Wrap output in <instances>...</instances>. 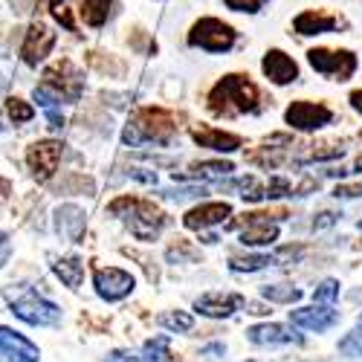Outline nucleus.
<instances>
[{"instance_id": "7ed1b4c3", "label": "nucleus", "mask_w": 362, "mask_h": 362, "mask_svg": "<svg viewBox=\"0 0 362 362\" xmlns=\"http://www.w3.org/2000/svg\"><path fill=\"white\" fill-rule=\"evenodd\" d=\"M107 212L116 218H125V223L136 240H154V238H160V232L165 226V212L160 206H154L151 200H142V197H131V194L116 197L107 206Z\"/></svg>"}, {"instance_id": "ddd939ff", "label": "nucleus", "mask_w": 362, "mask_h": 362, "mask_svg": "<svg viewBox=\"0 0 362 362\" xmlns=\"http://www.w3.org/2000/svg\"><path fill=\"white\" fill-rule=\"evenodd\" d=\"M58 163H62V142H55V139L33 142L26 151V165L38 180H49L58 171Z\"/></svg>"}, {"instance_id": "7c9ffc66", "label": "nucleus", "mask_w": 362, "mask_h": 362, "mask_svg": "<svg viewBox=\"0 0 362 362\" xmlns=\"http://www.w3.org/2000/svg\"><path fill=\"white\" fill-rule=\"evenodd\" d=\"M49 12H52V18L62 23L67 33H76L78 29V23H76V18H73V6H70V0H49Z\"/></svg>"}, {"instance_id": "79ce46f5", "label": "nucleus", "mask_w": 362, "mask_h": 362, "mask_svg": "<svg viewBox=\"0 0 362 362\" xmlns=\"http://www.w3.org/2000/svg\"><path fill=\"white\" fill-rule=\"evenodd\" d=\"M359 322H362V313H359Z\"/></svg>"}, {"instance_id": "c85d7f7f", "label": "nucleus", "mask_w": 362, "mask_h": 362, "mask_svg": "<svg viewBox=\"0 0 362 362\" xmlns=\"http://www.w3.org/2000/svg\"><path fill=\"white\" fill-rule=\"evenodd\" d=\"M142 354L148 356V359H154V362H165V359H171V337H154V339H148L145 345H142Z\"/></svg>"}, {"instance_id": "37998d69", "label": "nucleus", "mask_w": 362, "mask_h": 362, "mask_svg": "<svg viewBox=\"0 0 362 362\" xmlns=\"http://www.w3.org/2000/svg\"><path fill=\"white\" fill-rule=\"evenodd\" d=\"M247 362H255V359H247Z\"/></svg>"}, {"instance_id": "412c9836", "label": "nucleus", "mask_w": 362, "mask_h": 362, "mask_svg": "<svg viewBox=\"0 0 362 362\" xmlns=\"http://www.w3.org/2000/svg\"><path fill=\"white\" fill-rule=\"evenodd\" d=\"M232 171H235V165L229 160H206V163H194L192 171H186V174L174 171V180H215V177H226Z\"/></svg>"}, {"instance_id": "b1692460", "label": "nucleus", "mask_w": 362, "mask_h": 362, "mask_svg": "<svg viewBox=\"0 0 362 362\" xmlns=\"http://www.w3.org/2000/svg\"><path fill=\"white\" fill-rule=\"evenodd\" d=\"M261 296L269 301V305H296L305 293H301L296 284H264Z\"/></svg>"}, {"instance_id": "5701e85b", "label": "nucleus", "mask_w": 362, "mask_h": 362, "mask_svg": "<svg viewBox=\"0 0 362 362\" xmlns=\"http://www.w3.org/2000/svg\"><path fill=\"white\" fill-rule=\"evenodd\" d=\"M113 6V0H81V21L90 26V29H102L107 21H110V9Z\"/></svg>"}, {"instance_id": "a878e982", "label": "nucleus", "mask_w": 362, "mask_h": 362, "mask_svg": "<svg viewBox=\"0 0 362 362\" xmlns=\"http://www.w3.org/2000/svg\"><path fill=\"white\" fill-rule=\"evenodd\" d=\"M157 322H160V327L168 330V334H189L194 327V316L186 310H165L157 316Z\"/></svg>"}, {"instance_id": "423d86ee", "label": "nucleus", "mask_w": 362, "mask_h": 362, "mask_svg": "<svg viewBox=\"0 0 362 362\" xmlns=\"http://www.w3.org/2000/svg\"><path fill=\"white\" fill-rule=\"evenodd\" d=\"M279 221H284V212H279V215L250 212V215H244L240 223H229V226H238V240L247 250H267V247H273L279 240V235H281Z\"/></svg>"}, {"instance_id": "e433bc0d", "label": "nucleus", "mask_w": 362, "mask_h": 362, "mask_svg": "<svg viewBox=\"0 0 362 362\" xmlns=\"http://www.w3.org/2000/svg\"><path fill=\"white\" fill-rule=\"evenodd\" d=\"M9 258H12V240L6 232H0V269L9 264Z\"/></svg>"}, {"instance_id": "dca6fc26", "label": "nucleus", "mask_w": 362, "mask_h": 362, "mask_svg": "<svg viewBox=\"0 0 362 362\" xmlns=\"http://www.w3.org/2000/svg\"><path fill=\"white\" fill-rule=\"evenodd\" d=\"M290 325L310 330V334H325V330L339 325V310L327 305H313V308H296L290 310Z\"/></svg>"}, {"instance_id": "f3484780", "label": "nucleus", "mask_w": 362, "mask_h": 362, "mask_svg": "<svg viewBox=\"0 0 362 362\" xmlns=\"http://www.w3.org/2000/svg\"><path fill=\"white\" fill-rule=\"evenodd\" d=\"M232 218V206L226 200H218V203H200L194 209L183 215V226L186 229H194V232H203V229H212V226H221Z\"/></svg>"}, {"instance_id": "1a4fd4ad", "label": "nucleus", "mask_w": 362, "mask_h": 362, "mask_svg": "<svg viewBox=\"0 0 362 362\" xmlns=\"http://www.w3.org/2000/svg\"><path fill=\"white\" fill-rule=\"evenodd\" d=\"M93 287L102 301H122L134 293L136 279L122 267H99L93 273Z\"/></svg>"}, {"instance_id": "72a5a7b5", "label": "nucleus", "mask_w": 362, "mask_h": 362, "mask_svg": "<svg viewBox=\"0 0 362 362\" xmlns=\"http://www.w3.org/2000/svg\"><path fill=\"white\" fill-rule=\"evenodd\" d=\"M223 4H226V9L240 12V15H258L267 6V0H223Z\"/></svg>"}, {"instance_id": "4be33fe9", "label": "nucleus", "mask_w": 362, "mask_h": 362, "mask_svg": "<svg viewBox=\"0 0 362 362\" xmlns=\"http://www.w3.org/2000/svg\"><path fill=\"white\" fill-rule=\"evenodd\" d=\"M52 273H55L58 279H62V284H64V287L76 290V287L84 281V264H81V258H76V255L55 258V261H52Z\"/></svg>"}, {"instance_id": "f8f14e48", "label": "nucleus", "mask_w": 362, "mask_h": 362, "mask_svg": "<svg viewBox=\"0 0 362 362\" xmlns=\"http://www.w3.org/2000/svg\"><path fill=\"white\" fill-rule=\"evenodd\" d=\"M247 339L258 348L301 345V334H296V325H281V322H261L247 327Z\"/></svg>"}, {"instance_id": "cd10ccee", "label": "nucleus", "mask_w": 362, "mask_h": 362, "mask_svg": "<svg viewBox=\"0 0 362 362\" xmlns=\"http://www.w3.org/2000/svg\"><path fill=\"white\" fill-rule=\"evenodd\" d=\"M339 354H345L351 359H362V322H356V327H351L339 339Z\"/></svg>"}, {"instance_id": "bb28decb", "label": "nucleus", "mask_w": 362, "mask_h": 362, "mask_svg": "<svg viewBox=\"0 0 362 362\" xmlns=\"http://www.w3.org/2000/svg\"><path fill=\"white\" fill-rule=\"evenodd\" d=\"M345 154V142H322V145H310V151L305 157H298V165L305 163H322V160H337Z\"/></svg>"}, {"instance_id": "473e14b6", "label": "nucleus", "mask_w": 362, "mask_h": 362, "mask_svg": "<svg viewBox=\"0 0 362 362\" xmlns=\"http://www.w3.org/2000/svg\"><path fill=\"white\" fill-rule=\"evenodd\" d=\"M264 192H267V200L293 197V186H290V180H284V177H273L269 180V186H264Z\"/></svg>"}, {"instance_id": "c756f323", "label": "nucleus", "mask_w": 362, "mask_h": 362, "mask_svg": "<svg viewBox=\"0 0 362 362\" xmlns=\"http://www.w3.org/2000/svg\"><path fill=\"white\" fill-rule=\"evenodd\" d=\"M339 301V281L337 279H325L319 281V287L313 290V305H327V308H334Z\"/></svg>"}, {"instance_id": "20e7f679", "label": "nucleus", "mask_w": 362, "mask_h": 362, "mask_svg": "<svg viewBox=\"0 0 362 362\" xmlns=\"http://www.w3.org/2000/svg\"><path fill=\"white\" fill-rule=\"evenodd\" d=\"M4 296L9 301V308L12 313L26 322V325H33V327H55V325H62V308L52 305L49 298L38 296L33 287H26V284H9L4 287Z\"/></svg>"}, {"instance_id": "0eeeda50", "label": "nucleus", "mask_w": 362, "mask_h": 362, "mask_svg": "<svg viewBox=\"0 0 362 362\" xmlns=\"http://www.w3.org/2000/svg\"><path fill=\"white\" fill-rule=\"evenodd\" d=\"M308 64L313 73L330 78V81H351L359 70V58L354 49H330V47H313L308 49Z\"/></svg>"}, {"instance_id": "c9c22d12", "label": "nucleus", "mask_w": 362, "mask_h": 362, "mask_svg": "<svg viewBox=\"0 0 362 362\" xmlns=\"http://www.w3.org/2000/svg\"><path fill=\"white\" fill-rule=\"evenodd\" d=\"M334 197H337V200H354V197H362V183L337 186V189H334Z\"/></svg>"}, {"instance_id": "aec40b11", "label": "nucleus", "mask_w": 362, "mask_h": 362, "mask_svg": "<svg viewBox=\"0 0 362 362\" xmlns=\"http://www.w3.org/2000/svg\"><path fill=\"white\" fill-rule=\"evenodd\" d=\"M84 229H87V215L84 209L76 206V203H64L55 209V232L73 240V244H78V240L84 238Z\"/></svg>"}, {"instance_id": "393cba45", "label": "nucleus", "mask_w": 362, "mask_h": 362, "mask_svg": "<svg viewBox=\"0 0 362 362\" xmlns=\"http://www.w3.org/2000/svg\"><path fill=\"white\" fill-rule=\"evenodd\" d=\"M273 264H279L276 255H267V252H261V255H232L229 258L232 273H258V269L273 267Z\"/></svg>"}, {"instance_id": "a211bd4d", "label": "nucleus", "mask_w": 362, "mask_h": 362, "mask_svg": "<svg viewBox=\"0 0 362 362\" xmlns=\"http://www.w3.org/2000/svg\"><path fill=\"white\" fill-rule=\"evenodd\" d=\"M192 139L200 148L215 151V154H235V151L244 145V136H238L232 131H223V128H215V125H197V128H192Z\"/></svg>"}, {"instance_id": "ea45409f", "label": "nucleus", "mask_w": 362, "mask_h": 362, "mask_svg": "<svg viewBox=\"0 0 362 362\" xmlns=\"http://www.w3.org/2000/svg\"><path fill=\"white\" fill-rule=\"evenodd\" d=\"M348 102H351V107H354L356 113H362V90H351Z\"/></svg>"}, {"instance_id": "58836bf2", "label": "nucleus", "mask_w": 362, "mask_h": 362, "mask_svg": "<svg viewBox=\"0 0 362 362\" xmlns=\"http://www.w3.org/2000/svg\"><path fill=\"white\" fill-rule=\"evenodd\" d=\"M200 354H203V356H223V354H226V345H221V342H215V345H203Z\"/></svg>"}, {"instance_id": "6e6552de", "label": "nucleus", "mask_w": 362, "mask_h": 362, "mask_svg": "<svg viewBox=\"0 0 362 362\" xmlns=\"http://www.w3.org/2000/svg\"><path fill=\"white\" fill-rule=\"evenodd\" d=\"M284 122L293 128V131H301V134H316L322 128H327L334 122V110L322 102H310V99H296L287 110H284Z\"/></svg>"}, {"instance_id": "2eb2a0df", "label": "nucleus", "mask_w": 362, "mask_h": 362, "mask_svg": "<svg viewBox=\"0 0 362 362\" xmlns=\"http://www.w3.org/2000/svg\"><path fill=\"white\" fill-rule=\"evenodd\" d=\"M261 73L276 87H287V84L298 81V64H296V58L287 55L284 49H267L264 58H261Z\"/></svg>"}, {"instance_id": "a19ab883", "label": "nucleus", "mask_w": 362, "mask_h": 362, "mask_svg": "<svg viewBox=\"0 0 362 362\" xmlns=\"http://www.w3.org/2000/svg\"><path fill=\"white\" fill-rule=\"evenodd\" d=\"M356 229H359V232H362V221H359V223H356Z\"/></svg>"}, {"instance_id": "9b49d317", "label": "nucleus", "mask_w": 362, "mask_h": 362, "mask_svg": "<svg viewBox=\"0 0 362 362\" xmlns=\"http://www.w3.org/2000/svg\"><path fill=\"white\" fill-rule=\"evenodd\" d=\"M293 29L301 38H313V35H327V33H339L348 29V21L337 12H325V9H305L301 15L293 18Z\"/></svg>"}, {"instance_id": "4c0bfd02", "label": "nucleus", "mask_w": 362, "mask_h": 362, "mask_svg": "<svg viewBox=\"0 0 362 362\" xmlns=\"http://www.w3.org/2000/svg\"><path fill=\"white\" fill-rule=\"evenodd\" d=\"M339 218V212H322L319 221H313V229H325V226H334Z\"/></svg>"}, {"instance_id": "9d476101", "label": "nucleus", "mask_w": 362, "mask_h": 362, "mask_svg": "<svg viewBox=\"0 0 362 362\" xmlns=\"http://www.w3.org/2000/svg\"><path fill=\"white\" fill-rule=\"evenodd\" d=\"M240 308H247V296H240V293L209 290V293L194 298V313L203 319H229Z\"/></svg>"}, {"instance_id": "f704fd0d", "label": "nucleus", "mask_w": 362, "mask_h": 362, "mask_svg": "<svg viewBox=\"0 0 362 362\" xmlns=\"http://www.w3.org/2000/svg\"><path fill=\"white\" fill-rule=\"evenodd\" d=\"M105 362H154V359H148L145 354H131V351H113L107 354Z\"/></svg>"}, {"instance_id": "6ab92c4d", "label": "nucleus", "mask_w": 362, "mask_h": 362, "mask_svg": "<svg viewBox=\"0 0 362 362\" xmlns=\"http://www.w3.org/2000/svg\"><path fill=\"white\" fill-rule=\"evenodd\" d=\"M52 47H55V33H52V29L47 23H33V26H29V33H26L21 55H23V62L29 67H38L44 58L52 52Z\"/></svg>"}, {"instance_id": "39448f33", "label": "nucleus", "mask_w": 362, "mask_h": 362, "mask_svg": "<svg viewBox=\"0 0 362 362\" xmlns=\"http://www.w3.org/2000/svg\"><path fill=\"white\" fill-rule=\"evenodd\" d=\"M186 44L192 49H203V52H212V55H223L229 52L235 44H238V29L221 18H212L206 15L200 21L192 23L189 35H186Z\"/></svg>"}, {"instance_id": "4468645a", "label": "nucleus", "mask_w": 362, "mask_h": 362, "mask_svg": "<svg viewBox=\"0 0 362 362\" xmlns=\"http://www.w3.org/2000/svg\"><path fill=\"white\" fill-rule=\"evenodd\" d=\"M0 359L4 362H38L41 351L33 339H26L18 330L0 325Z\"/></svg>"}, {"instance_id": "2f4dec72", "label": "nucleus", "mask_w": 362, "mask_h": 362, "mask_svg": "<svg viewBox=\"0 0 362 362\" xmlns=\"http://www.w3.org/2000/svg\"><path fill=\"white\" fill-rule=\"evenodd\" d=\"M6 110H9V119L15 125H23V122H33V116H35V107L23 102V99H9L6 102Z\"/></svg>"}, {"instance_id": "f257e3e1", "label": "nucleus", "mask_w": 362, "mask_h": 362, "mask_svg": "<svg viewBox=\"0 0 362 362\" xmlns=\"http://www.w3.org/2000/svg\"><path fill=\"white\" fill-rule=\"evenodd\" d=\"M206 107L212 116L232 119V116H252L261 113V90L244 73H229L209 90Z\"/></svg>"}, {"instance_id": "f03ea898", "label": "nucleus", "mask_w": 362, "mask_h": 362, "mask_svg": "<svg viewBox=\"0 0 362 362\" xmlns=\"http://www.w3.org/2000/svg\"><path fill=\"white\" fill-rule=\"evenodd\" d=\"M177 136V119L165 107H142L134 113V119L122 131V142L136 148V145H171Z\"/></svg>"}]
</instances>
